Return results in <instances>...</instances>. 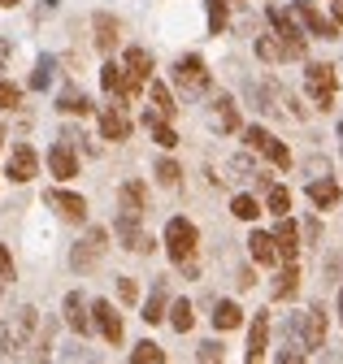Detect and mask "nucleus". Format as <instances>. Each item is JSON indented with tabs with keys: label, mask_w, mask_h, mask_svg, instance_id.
<instances>
[{
	"label": "nucleus",
	"mask_w": 343,
	"mask_h": 364,
	"mask_svg": "<svg viewBox=\"0 0 343 364\" xmlns=\"http://www.w3.org/2000/svg\"><path fill=\"white\" fill-rule=\"evenodd\" d=\"M92 321L100 326L105 343H113V347L122 343V334H126V330H122V316L113 312V304H109V299H96V304H92Z\"/></svg>",
	"instance_id": "nucleus-11"
},
{
	"label": "nucleus",
	"mask_w": 343,
	"mask_h": 364,
	"mask_svg": "<svg viewBox=\"0 0 343 364\" xmlns=\"http://www.w3.org/2000/svg\"><path fill=\"white\" fill-rule=\"evenodd\" d=\"M117 217H144V182H126L117 191Z\"/></svg>",
	"instance_id": "nucleus-20"
},
{
	"label": "nucleus",
	"mask_w": 343,
	"mask_h": 364,
	"mask_svg": "<svg viewBox=\"0 0 343 364\" xmlns=\"http://www.w3.org/2000/svg\"><path fill=\"white\" fill-rule=\"evenodd\" d=\"M122 70H126V87H131V100H135L139 91H144V82L152 78V57H148V48H126Z\"/></svg>",
	"instance_id": "nucleus-8"
},
{
	"label": "nucleus",
	"mask_w": 343,
	"mask_h": 364,
	"mask_svg": "<svg viewBox=\"0 0 343 364\" xmlns=\"http://www.w3.org/2000/svg\"><path fill=\"white\" fill-rule=\"evenodd\" d=\"M339 139H343V130H339Z\"/></svg>",
	"instance_id": "nucleus-48"
},
{
	"label": "nucleus",
	"mask_w": 343,
	"mask_h": 364,
	"mask_svg": "<svg viewBox=\"0 0 343 364\" xmlns=\"http://www.w3.org/2000/svg\"><path fill=\"white\" fill-rule=\"evenodd\" d=\"M265 208H270L274 217H287V213H291V191H287V187H270V200H265Z\"/></svg>",
	"instance_id": "nucleus-35"
},
{
	"label": "nucleus",
	"mask_w": 343,
	"mask_h": 364,
	"mask_svg": "<svg viewBox=\"0 0 343 364\" xmlns=\"http://www.w3.org/2000/svg\"><path fill=\"white\" fill-rule=\"evenodd\" d=\"M92 26H96V48L100 53H113L117 48V18L113 14H96Z\"/></svg>",
	"instance_id": "nucleus-23"
},
{
	"label": "nucleus",
	"mask_w": 343,
	"mask_h": 364,
	"mask_svg": "<svg viewBox=\"0 0 343 364\" xmlns=\"http://www.w3.org/2000/svg\"><path fill=\"white\" fill-rule=\"evenodd\" d=\"M53 74H57V61H53V57H39V65H35V74H31V87L44 91V87L53 82Z\"/></svg>",
	"instance_id": "nucleus-34"
},
{
	"label": "nucleus",
	"mask_w": 343,
	"mask_h": 364,
	"mask_svg": "<svg viewBox=\"0 0 343 364\" xmlns=\"http://www.w3.org/2000/svg\"><path fill=\"white\" fill-rule=\"evenodd\" d=\"M239 326H243V308L235 299H222L213 308V330H239Z\"/></svg>",
	"instance_id": "nucleus-25"
},
{
	"label": "nucleus",
	"mask_w": 343,
	"mask_h": 364,
	"mask_svg": "<svg viewBox=\"0 0 343 364\" xmlns=\"http://www.w3.org/2000/svg\"><path fill=\"white\" fill-rule=\"evenodd\" d=\"M44 200H48V208H57L65 221H88V200H83V196H74V191H61V187H53Z\"/></svg>",
	"instance_id": "nucleus-10"
},
{
	"label": "nucleus",
	"mask_w": 343,
	"mask_h": 364,
	"mask_svg": "<svg viewBox=\"0 0 343 364\" xmlns=\"http://www.w3.org/2000/svg\"><path fill=\"white\" fill-rule=\"evenodd\" d=\"M204 5H209V31H213V35H222V31H226V22H231L226 0H204Z\"/></svg>",
	"instance_id": "nucleus-32"
},
{
	"label": "nucleus",
	"mask_w": 343,
	"mask_h": 364,
	"mask_svg": "<svg viewBox=\"0 0 343 364\" xmlns=\"http://www.w3.org/2000/svg\"><path fill=\"white\" fill-rule=\"evenodd\" d=\"M330 14H334V22L343 26V0H334V9H330Z\"/></svg>",
	"instance_id": "nucleus-44"
},
{
	"label": "nucleus",
	"mask_w": 343,
	"mask_h": 364,
	"mask_svg": "<svg viewBox=\"0 0 343 364\" xmlns=\"http://www.w3.org/2000/svg\"><path fill=\"white\" fill-rule=\"evenodd\" d=\"M117 239H122V247L126 252H152V239L139 230V217H117Z\"/></svg>",
	"instance_id": "nucleus-13"
},
{
	"label": "nucleus",
	"mask_w": 343,
	"mask_h": 364,
	"mask_svg": "<svg viewBox=\"0 0 343 364\" xmlns=\"http://www.w3.org/2000/svg\"><path fill=\"white\" fill-rule=\"evenodd\" d=\"M18 105H22V91H18L14 82L0 78V109H18Z\"/></svg>",
	"instance_id": "nucleus-39"
},
{
	"label": "nucleus",
	"mask_w": 343,
	"mask_h": 364,
	"mask_svg": "<svg viewBox=\"0 0 343 364\" xmlns=\"http://www.w3.org/2000/svg\"><path fill=\"white\" fill-rule=\"evenodd\" d=\"M339 326H343V287H339Z\"/></svg>",
	"instance_id": "nucleus-45"
},
{
	"label": "nucleus",
	"mask_w": 343,
	"mask_h": 364,
	"mask_svg": "<svg viewBox=\"0 0 343 364\" xmlns=\"http://www.w3.org/2000/svg\"><path fill=\"white\" fill-rule=\"evenodd\" d=\"M48 169H53V178H61V182L78 178V156H74V148H70V144H57V148L48 152Z\"/></svg>",
	"instance_id": "nucleus-18"
},
{
	"label": "nucleus",
	"mask_w": 343,
	"mask_h": 364,
	"mask_svg": "<svg viewBox=\"0 0 343 364\" xmlns=\"http://www.w3.org/2000/svg\"><path fill=\"white\" fill-rule=\"evenodd\" d=\"M256 57H261V61H287V57H283V43H278L274 35H261V39H256Z\"/></svg>",
	"instance_id": "nucleus-36"
},
{
	"label": "nucleus",
	"mask_w": 343,
	"mask_h": 364,
	"mask_svg": "<svg viewBox=\"0 0 343 364\" xmlns=\"http://www.w3.org/2000/svg\"><path fill=\"white\" fill-rule=\"evenodd\" d=\"M200 360H222V343H200Z\"/></svg>",
	"instance_id": "nucleus-43"
},
{
	"label": "nucleus",
	"mask_w": 343,
	"mask_h": 364,
	"mask_svg": "<svg viewBox=\"0 0 343 364\" xmlns=\"http://www.w3.org/2000/svg\"><path fill=\"white\" fill-rule=\"evenodd\" d=\"M165 308H169V299H165V282H157L139 316H144V321H148V326H157V321H165Z\"/></svg>",
	"instance_id": "nucleus-27"
},
{
	"label": "nucleus",
	"mask_w": 343,
	"mask_h": 364,
	"mask_svg": "<svg viewBox=\"0 0 343 364\" xmlns=\"http://www.w3.org/2000/svg\"><path fill=\"white\" fill-rule=\"evenodd\" d=\"M148 96H152V113H157V117L169 122V117L179 113V105H174V96H169V87H165V82H148Z\"/></svg>",
	"instance_id": "nucleus-26"
},
{
	"label": "nucleus",
	"mask_w": 343,
	"mask_h": 364,
	"mask_svg": "<svg viewBox=\"0 0 343 364\" xmlns=\"http://www.w3.org/2000/svg\"><path fill=\"white\" fill-rule=\"evenodd\" d=\"M35 330H39V312H35L31 304L18 308L9 321H5V330H0V355H18L22 347H31Z\"/></svg>",
	"instance_id": "nucleus-1"
},
{
	"label": "nucleus",
	"mask_w": 343,
	"mask_h": 364,
	"mask_svg": "<svg viewBox=\"0 0 343 364\" xmlns=\"http://www.w3.org/2000/svg\"><path fill=\"white\" fill-rule=\"evenodd\" d=\"M169 326H174L179 334H187V330L196 326V312H191V304H187V299H179V304H169Z\"/></svg>",
	"instance_id": "nucleus-30"
},
{
	"label": "nucleus",
	"mask_w": 343,
	"mask_h": 364,
	"mask_svg": "<svg viewBox=\"0 0 343 364\" xmlns=\"http://www.w3.org/2000/svg\"><path fill=\"white\" fill-rule=\"evenodd\" d=\"M100 87L109 91L113 100H122V105H131V87H126V70H122L117 61H105V65H100Z\"/></svg>",
	"instance_id": "nucleus-15"
},
{
	"label": "nucleus",
	"mask_w": 343,
	"mask_h": 364,
	"mask_svg": "<svg viewBox=\"0 0 343 364\" xmlns=\"http://www.w3.org/2000/svg\"><path fill=\"white\" fill-rule=\"evenodd\" d=\"M270 22H274V39L283 43V57H287V61H300V57L309 53V39H305V31H300L295 14H287V9H278V5H270Z\"/></svg>",
	"instance_id": "nucleus-2"
},
{
	"label": "nucleus",
	"mask_w": 343,
	"mask_h": 364,
	"mask_svg": "<svg viewBox=\"0 0 343 364\" xmlns=\"http://www.w3.org/2000/svg\"><path fill=\"white\" fill-rule=\"evenodd\" d=\"M131 360H135V364H161V360H165V351H161L157 343H139V347L131 351Z\"/></svg>",
	"instance_id": "nucleus-37"
},
{
	"label": "nucleus",
	"mask_w": 343,
	"mask_h": 364,
	"mask_svg": "<svg viewBox=\"0 0 343 364\" xmlns=\"http://www.w3.org/2000/svg\"><path fill=\"white\" fill-rule=\"evenodd\" d=\"M243 139H248V148H252V152H261L270 165L291 169V152H287V144L278 139V134H270L265 126H248V130H243Z\"/></svg>",
	"instance_id": "nucleus-5"
},
{
	"label": "nucleus",
	"mask_w": 343,
	"mask_h": 364,
	"mask_svg": "<svg viewBox=\"0 0 343 364\" xmlns=\"http://www.w3.org/2000/svg\"><path fill=\"white\" fill-rule=\"evenodd\" d=\"M226 169H231L226 178H235V182H243V178H256V169H252V161H248V156H235Z\"/></svg>",
	"instance_id": "nucleus-40"
},
{
	"label": "nucleus",
	"mask_w": 343,
	"mask_h": 364,
	"mask_svg": "<svg viewBox=\"0 0 343 364\" xmlns=\"http://www.w3.org/2000/svg\"><path fill=\"white\" fill-rule=\"evenodd\" d=\"M0 282H14V256L5 243H0Z\"/></svg>",
	"instance_id": "nucleus-41"
},
{
	"label": "nucleus",
	"mask_w": 343,
	"mask_h": 364,
	"mask_svg": "<svg viewBox=\"0 0 343 364\" xmlns=\"http://www.w3.org/2000/svg\"><path fill=\"white\" fill-rule=\"evenodd\" d=\"M213 126L226 130V134L239 130V105H235L231 96H218V105H213Z\"/></svg>",
	"instance_id": "nucleus-24"
},
{
	"label": "nucleus",
	"mask_w": 343,
	"mask_h": 364,
	"mask_svg": "<svg viewBox=\"0 0 343 364\" xmlns=\"http://www.w3.org/2000/svg\"><path fill=\"white\" fill-rule=\"evenodd\" d=\"M18 5V0H0V9H14Z\"/></svg>",
	"instance_id": "nucleus-46"
},
{
	"label": "nucleus",
	"mask_w": 343,
	"mask_h": 364,
	"mask_svg": "<svg viewBox=\"0 0 343 364\" xmlns=\"http://www.w3.org/2000/svg\"><path fill=\"white\" fill-rule=\"evenodd\" d=\"M57 109H61V113H92V100L83 96V91L70 87V91H61V105H57Z\"/></svg>",
	"instance_id": "nucleus-31"
},
{
	"label": "nucleus",
	"mask_w": 343,
	"mask_h": 364,
	"mask_svg": "<svg viewBox=\"0 0 343 364\" xmlns=\"http://www.w3.org/2000/svg\"><path fill=\"white\" fill-rule=\"evenodd\" d=\"M179 178H183V169L174 161H161L157 165V182H161V187H179Z\"/></svg>",
	"instance_id": "nucleus-38"
},
{
	"label": "nucleus",
	"mask_w": 343,
	"mask_h": 364,
	"mask_svg": "<svg viewBox=\"0 0 343 364\" xmlns=\"http://www.w3.org/2000/svg\"><path fill=\"white\" fill-rule=\"evenodd\" d=\"M100 134H105L109 144L131 139V117L122 113V105H109V109H100Z\"/></svg>",
	"instance_id": "nucleus-12"
},
{
	"label": "nucleus",
	"mask_w": 343,
	"mask_h": 364,
	"mask_svg": "<svg viewBox=\"0 0 343 364\" xmlns=\"http://www.w3.org/2000/svg\"><path fill=\"white\" fill-rule=\"evenodd\" d=\"M248 252H252L256 264H278V243H274V235H265V230H252Z\"/></svg>",
	"instance_id": "nucleus-21"
},
{
	"label": "nucleus",
	"mask_w": 343,
	"mask_h": 364,
	"mask_svg": "<svg viewBox=\"0 0 343 364\" xmlns=\"http://www.w3.org/2000/svg\"><path fill=\"white\" fill-rule=\"evenodd\" d=\"M274 243H278V260H295V252H300V230H295V221H291V217H278Z\"/></svg>",
	"instance_id": "nucleus-19"
},
{
	"label": "nucleus",
	"mask_w": 343,
	"mask_h": 364,
	"mask_svg": "<svg viewBox=\"0 0 343 364\" xmlns=\"http://www.w3.org/2000/svg\"><path fill=\"white\" fill-rule=\"evenodd\" d=\"M65 326L74 334H92V312H88V299H83L78 291L65 295Z\"/></svg>",
	"instance_id": "nucleus-16"
},
{
	"label": "nucleus",
	"mask_w": 343,
	"mask_h": 364,
	"mask_svg": "<svg viewBox=\"0 0 343 364\" xmlns=\"http://www.w3.org/2000/svg\"><path fill=\"white\" fill-rule=\"evenodd\" d=\"M0 144H5V130H0Z\"/></svg>",
	"instance_id": "nucleus-47"
},
{
	"label": "nucleus",
	"mask_w": 343,
	"mask_h": 364,
	"mask_svg": "<svg viewBox=\"0 0 343 364\" xmlns=\"http://www.w3.org/2000/svg\"><path fill=\"white\" fill-rule=\"evenodd\" d=\"M295 291H300V264L287 260V269L278 273V282H274V299H291Z\"/></svg>",
	"instance_id": "nucleus-28"
},
{
	"label": "nucleus",
	"mask_w": 343,
	"mask_h": 364,
	"mask_svg": "<svg viewBox=\"0 0 343 364\" xmlns=\"http://www.w3.org/2000/svg\"><path fill=\"white\" fill-rule=\"evenodd\" d=\"M291 14H295V22L305 26L309 35H317V39H339V22H334V18H326L317 5H309V0H295Z\"/></svg>",
	"instance_id": "nucleus-7"
},
{
	"label": "nucleus",
	"mask_w": 343,
	"mask_h": 364,
	"mask_svg": "<svg viewBox=\"0 0 343 364\" xmlns=\"http://www.w3.org/2000/svg\"><path fill=\"white\" fill-rule=\"evenodd\" d=\"M105 247H109V230H105V225H92V230L88 235H83L78 243H74V252H70V264L83 273V269H92L100 256H105Z\"/></svg>",
	"instance_id": "nucleus-6"
},
{
	"label": "nucleus",
	"mask_w": 343,
	"mask_h": 364,
	"mask_svg": "<svg viewBox=\"0 0 343 364\" xmlns=\"http://www.w3.org/2000/svg\"><path fill=\"white\" fill-rule=\"evenodd\" d=\"M265 347H270V316H265V312H256V316H252V330H248V355H243V360H248V364H252V360H261Z\"/></svg>",
	"instance_id": "nucleus-17"
},
{
	"label": "nucleus",
	"mask_w": 343,
	"mask_h": 364,
	"mask_svg": "<svg viewBox=\"0 0 343 364\" xmlns=\"http://www.w3.org/2000/svg\"><path fill=\"white\" fill-rule=\"evenodd\" d=\"M231 213H235L239 221H256V217H261V204H256L252 196H235V200H231Z\"/></svg>",
	"instance_id": "nucleus-33"
},
{
	"label": "nucleus",
	"mask_w": 343,
	"mask_h": 364,
	"mask_svg": "<svg viewBox=\"0 0 343 364\" xmlns=\"http://www.w3.org/2000/svg\"><path fill=\"white\" fill-rule=\"evenodd\" d=\"M144 126L152 130V139H157L161 148H174V144H179V134H174V130H169V122H165V117H157L152 109H148V117H144Z\"/></svg>",
	"instance_id": "nucleus-29"
},
{
	"label": "nucleus",
	"mask_w": 343,
	"mask_h": 364,
	"mask_svg": "<svg viewBox=\"0 0 343 364\" xmlns=\"http://www.w3.org/2000/svg\"><path fill=\"white\" fill-rule=\"evenodd\" d=\"M196 243H200V230L187 221V217H169L165 221V252L174 264H187L196 260Z\"/></svg>",
	"instance_id": "nucleus-3"
},
{
	"label": "nucleus",
	"mask_w": 343,
	"mask_h": 364,
	"mask_svg": "<svg viewBox=\"0 0 343 364\" xmlns=\"http://www.w3.org/2000/svg\"><path fill=\"white\" fill-rule=\"evenodd\" d=\"M305 91L313 96V105H317V109H330V105H334V96H339V70H334V65H326V61H313V65L305 70Z\"/></svg>",
	"instance_id": "nucleus-4"
},
{
	"label": "nucleus",
	"mask_w": 343,
	"mask_h": 364,
	"mask_svg": "<svg viewBox=\"0 0 343 364\" xmlns=\"http://www.w3.org/2000/svg\"><path fill=\"white\" fill-rule=\"evenodd\" d=\"M339 196H343V191H339L334 178H313V182H309V200H313L317 208H334Z\"/></svg>",
	"instance_id": "nucleus-22"
},
{
	"label": "nucleus",
	"mask_w": 343,
	"mask_h": 364,
	"mask_svg": "<svg viewBox=\"0 0 343 364\" xmlns=\"http://www.w3.org/2000/svg\"><path fill=\"white\" fill-rule=\"evenodd\" d=\"M35 169H39L35 148H31V144H18V148L9 152V178H14V182H31V178H35Z\"/></svg>",
	"instance_id": "nucleus-14"
},
{
	"label": "nucleus",
	"mask_w": 343,
	"mask_h": 364,
	"mask_svg": "<svg viewBox=\"0 0 343 364\" xmlns=\"http://www.w3.org/2000/svg\"><path fill=\"white\" fill-rule=\"evenodd\" d=\"M174 82L183 91H209V65L191 53V57H179L174 61Z\"/></svg>",
	"instance_id": "nucleus-9"
},
{
	"label": "nucleus",
	"mask_w": 343,
	"mask_h": 364,
	"mask_svg": "<svg viewBox=\"0 0 343 364\" xmlns=\"http://www.w3.org/2000/svg\"><path fill=\"white\" fill-rule=\"evenodd\" d=\"M117 295H122V304H135V299H139V291H135L131 278H117Z\"/></svg>",
	"instance_id": "nucleus-42"
}]
</instances>
